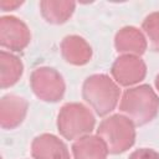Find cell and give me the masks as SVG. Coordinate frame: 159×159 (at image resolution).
<instances>
[{"label": "cell", "mask_w": 159, "mask_h": 159, "mask_svg": "<svg viewBox=\"0 0 159 159\" xmlns=\"http://www.w3.org/2000/svg\"><path fill=\"white\" fill-rule=\"evenodd\" d=\"M128 159H159V153L150 148H139L134 150Z\"/></svg>", "instance_id": "16"}, {"label": "cell", "mask_w": 159, "mask_h": 159, "mask_svg": "<svg viewBox=\"0 0 159 159\" xmlns=\"http://www.w3.org/2000/svg\"><path fill=\"white\" fill-rule=\"evenodd\" d=\"M31 41L29 26L19 17L6 15L0 17V45L10 52L24 51Z\"/></svg>", "instance_id": "7"}, {"label": "cell", "mask_w": 159, "mask_h": 159, "mask_svg": "<svg viewBox=\"0 0 159 159\" xmlns=\"http://www.w3.org/2000/svg\"><path fill=\"white\" fill-rule=\"evenodd\" d=\"M120 97L119 86L106 73L91 75L82 84V98L99 117H108L119 104Z\"/></svg>", "instance_id": "2"}, {"label": "cell", "mask_w": 159, "mask_h": 159, "mask_svg": "<svg viewBox=\"0 0 159 159\" xmlns=\"http://www.w3.org/2000/svg\"><path fill=\"white\" fill-rule=\"evenodd\" d=\"M154 84H155V88H157V91L159 92V73L155 76V80H154Z\"/></svg>", "instance_id": "18"}, {"label": "cell", "mask_w": 159, "mask_h": 159, "mask_svg": "<svg viewBox=\"0 0 159 159\" xmlns=\"http://www.w3.org/2000/svg\"><path fill=\"white\" fill-rule=\"evenodd\" d=\"M142 31L154 52H159V11L150 12L142 22Z\"/></svg>", "instance_id": "15"}, {"label": "cell", "mask_w": 159, "mask_h": 159, "mask_svg": "<svg viewBox=\"0 0 159 159\" xmlns=\"http://www.w3.org/2000/svg\"><path fill=\"white\" fill-rule=\"evenodd\" d=\"M114 48L119 55L142 56L148 48V41L142 30L135 26H124L114 36Z\"/></svg>", "instance_id": "10"}, {"label": "cell", "mask_w": 159, "mask_h": 159, "mask_svg": "<svg viewBox=\"0 0 159 159\" xmlns=\"http://www.w3.org/2000/svg\"><path fill=\"white\" fill-rule=\"evenodd\" d=\"M24 4V1H16V0H1L0 1V7L2 11H12L20 7Z\"/></svg>", "instance_id": "17"}, {"label": "cell", "mask_w": 159, "mask_h": 159, "mask_svg": "<svg viewBox=\"0 0 159 159\" xmlns=\"http://www.w3.org/2000/svg\"><path fill=\"white\" fill-rule=\"evenodd\" d=\"M30 87L34 94L48 103H56L65 96L66 84L62 75L47 66L35 68L30 75Z\"/></svg>", "instance_id": "5"}, {"label": "cell", "mask_w": 159, "mask_h": 159, "mask_svg": "<svg viewBox=\"0 0 159 159\" xmlns=\"http://www.w3.org/2000/svg\"><path fill=\"white\" fill-rule=\"evenodd\" d=\"M29 102L17 94H5L0 99V125L2 129H15L25 119Z\"/></svg>", "instance_id": "8"}, {"label": "cell", "mask_w": 159, "mask_h": 159, "mask_svg": "<svg viewBox=\"0 0 159 159\" xmlns=\"http://www.w3.org/2000/svg\"><path fill=\"white\" fill-rule=\"evenodd\" d=\"M39 6L46 22L52 25H62L73 15L76 2L68 0H42L40 1Z\"/></svg>", "instance_id": "13"}, {"label": "cell", "mask_w": 159, "mask_h": 159, "mask_svg": "<svg viewBox=\"0 0 159 159\" xmlns=\"http://www.w3.org/2000/svg\"><path fill=\"white\" fill-rule=\"evenodd\" d=\"M119 113L129 118L135 127L150 123L159 112V96L149 84L127 88L120 97Z\"/></svg>", "instance_id": "1"}, {"label": "cell", "mask_w": 159, "mask_h": 159, "mask_svg": "<svg viewBox=\"0 0 159 159\" xmlns=\"http://www.w3.org/2000/svg\"><path fill=\"white\" fill-rule=\"evenodd\" d=\"M73 159H107L108 148L97 134H88L73 140L71 145Z\"/></svg>", "instance_id": "12"}, {"label": "cell", "mask_w": 159, "mask_h": 159, "mask_svg": "<svg viewBox=\"0 0 159 159\" xmlns=\"http://www.w3.org/2000/svg\"><path fill=\"white\" fill-rule=\"evenodd\" d=\"M24 73V63L16 55L5 50L0 51V82L1 88L12 87Z\"/></svg>", "instance_id": "14"}, {"label": "cell", "mask_w": 159, "mask_h": 159, "mask_svg": "<svg viewBox=\"0 0 159 159\" xmlns=\"http://www.w3.org/2000/svg\"><path fill=\"white\" fill-rule=\"evenodd\" d=\"M60 50L63 60L72 66H84L92 58L91 45L78 35H67L60 43Z\"/></svg>", "instance_id": "11"}, {"label": "cell", "mask_w": 159, "mask_h": 159, "mask_svg": "<svg viewBox=\"0 0 159 159\" xmlns=\"http://www.w3.org/2000/svg\"><path fill=\"white\" fill-rule=\"evenodd\" d=\"M96 130L97 135L106 143L109 154H122L135 143V125L129 118L120 113L102 119Z\"/></svg>", "instance_id": "4"}, {"label": "cell", "mask_w": 159, "mask_h": 159, "mask_svg": "<svg viewBox=\"0 0 159 159\" xmlns=\"http://www.w3.org/2000/svg\"><path fill=\"white\" fill-rule=\"evenodd\" d=\"M56 125L61 137L67 140H76L93 132L96 116L83 103L70 102L60 108Z\"/></svg>", "instance_id": "3"}, {"label": "cell", "mask_w": 159, "mask_h": 159, "mask_svg": "<svg viewBox=\"0 0 159 159\" xmlns=\"http://www.w3.org/2000/svg\"><path fill=\"white\" fill-rule=\"evenodd\" d=\"M111 76L119 87H134L145 78L147 65L139 56L119 55L111 67Z\"/></svg>", "instance_id": "6"}, {"label": "cell", "mask_w": 159, "mask_h": 159, "mask_svg": "<svg viewBox=\"0 0 159 159\" xmlns=\"http://www.w3.org/2000/svg\"><path fill=\"white\" fill-rule=\"evenodd\" d=\"M31 157L34 159H71L65 142L51 133H43L34 138Z\"/></svg>", "instance_id": "9"}]
</instances>
